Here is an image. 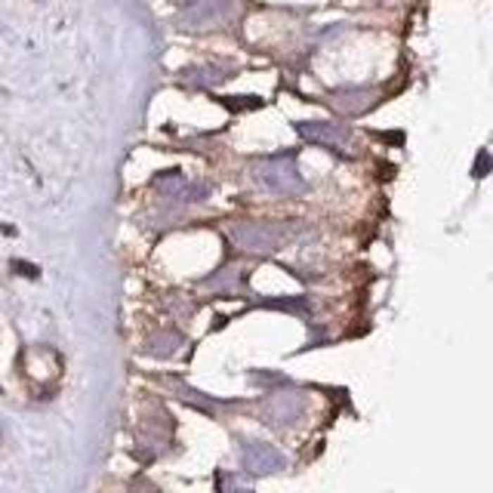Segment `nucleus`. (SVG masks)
Masks as SVG:
<instances>
[{
    "instance_id": "nucleus-7",
    "label": "nucleus",
    "mask_w": 493,
    "mask_h": 493,
    "mask_svg": "<svg viewBox=\"0 0 493 493\" xmlns=\"http://www.w3.org/2000/svg\"><path fill=\"white\" fill-rule=\"evenodd\" d=\"M234 0H191L182 13L185 28H210L216 22H222L231 13Z\"/></svg>"
},
{
    "instance_id": "nucleus-6",
    "label": "nucleus",
    "mask_w": 493,
    "mask_h": 493,
    "mask_svg": "<svg viewBox=\"0 0 493 493\" xmlns=\"http://www.w3.org/2000/svg\"><path fill=\"white\" fill-rule=\"evenodd\" d=\"M293 127L305 142L324 145L330 151H339L349 145V130H345V124H333V120H296Z\"/></svg>"
},
{
    "instance_id": "nucleus-10",
    "label": "nucleus",
    "mask_w": 493,
    "mask_h": 493,
    "mask_svg": "<svg viewBox=\"0 0 493 493\" xmlns=\"http://www.w3.org/2000/svg\"><path fill=\"white\" fill-rule=\"evenodd\" d=\"M185 80H188L191 87H216V84H222V80H229L231 75L229 71H222L219 65H200V68H188V71H182Z\"/></svg>"
},
{
    "instance_id": "nucleus-11",
    "label": "nucleus",
    "mask_w": 493,
    "mask_h": 493,
    "mask_svg": "<svg viewBox=\"0 0 493 493\" xmlns=\"http://www.w3.org/2000/svg\"><path fill=\"white\" fill-rule=\"evenodd\" d=\"M241 281H244V274H241V269H234V265H229V269H219L213 274V278L204 281V287H213V290H225V293H238Z\"/></svg>"
},
{
    "instance_id": "nucleus-4",
    "label": "nucleus",
    "mask_w": 493,
    "mask_h": 493,
    "mask_svg": "<svg viewBox=\"0 0 493 493\" xmlns=\"http://www.w3.org/2000/svg\"><path fill=\"white\" fill-rule=\"evenodd\" d=\"M241 463H244L250 475H278L287 468V456L265 441H244V447H241Z\"/></svg>"
},
{
    "instance_id": "nucleus-5",
    "label": "nucleus",
    "mask_w": 493,
    "mask_h": 493,
    "mask_svg": "<svg viewBox=\"0 0 493 493\" xmlns=\"http://www.w3.org/2000/svg\"><path fill=\"white\" fill-rule=\"evenodd\" d=\"M155 188L167 200H173V204H198V200H204L210 195L207 185L188 182L179 169H164V173H158L155 176Z\"/></svg>"
},
{
    "instance_id": "nucleus-13",
    "label": "nucleus",
    "mask_w": 493,
    "mask_h": 493,
    "mask_svg": "<svg viewBox=\"0 0 493 493\" xmlns=\"http://www.w3.org/2000/svg\"><path fill=\"white\" fill-rule=\"evenodd\" d=\"M176 389H179V395H182V401H185V404H195V407L207 410V414H213V410H216V401L204 398V392H198V389H188V385H176Z\"/></svg>"
},
{
    "instance_id": "nucleus-2",
    "label": "nucleus",
    "mask_w": 493,
    "mask_h": 493,
    "mask_svg": "<svg viewBox=\"0 0 493 493\" xmlns=\"http://www.w3.org/2000/svg\"><path fill=\"white\" fill-rule=\"evenodd\" d=\"M302 410H305V398L287 385V389L271 392L269 398L262 401L260 419L265 425H271V428H290V425H296L299 419H302Z\"/></svg>"
},
{
    "instance_id": "nucleus-15",
    "label": "nucleus",
    "mask_w": 493,
    "mask_h": 493,
    "mask_svg": "<svg viewBox=\"0 0 493 493\" xmlns=\"http://www.w3.org/2000/svg\"><path fill=\"white\" fill-rule=\"evenodd\" d=\"M490 167H493V158L487 155V151H481L478 160H475V176H487Z\"/></svg>"
},
{
    "instance_id": "nucleus-1",
    "label": "nucleus",
    "mask_w": 493,
    "mask_h": 493,
    "mask_svg": "<svg viewBox=\"0 0 493 493\" xmlns=\"http://www.w3.org/2000/svg\"><path fill=\"white\" fill-rule=\"evenodd\" d=\"M253 179L262 188L284 198H296L305 191V179L299 176V167H296V151H278V155L262 158L253 167Z\"/></svg>"
},
{
    "instance_id": "nucleus-9",
    "label": "nucleus",
    "mask_w": 493,
    "mask_h": 493,
    "mask_svg": "<svg viewBox=\"0 0 493 493\" xmlns=\"http://www.w3.org/2000/svg\"><path fill=\"white\" fill-rule=\"evenodd\" d=\"M330 105H333L336 111H342V115H361V111L370 108V90H336L330 96Z\"/></svg>"
},
{
    "instance_id": "nucleus-3",
    "label": "nucleus",
    "mask_w": 493,
    "mask_h": 493,
    "mask_svg": "<svg viewBox=\"0 0 493 493\" xmlns=\"http://www.w3.org/2000/svg\"><path fill=\"white\" fill-rule=\"evenodd\" d=\"M229 238L250 253H274L281 247V229L265 222H238L229 229Z\"/></svg>"
},
{
    "instance_id": "nucleus-12",
    "label": "nucleus",
    "mask_w": 493,
    "mask_h": 493,
    "mask_svg": "<svg viewBox=\"0 0 493 493\" xmlns=\"http://www.w3.org/2000/svg\"><path fill=\"white\" fill-rule=\"evenodd\" d=\"M265 309H281V312H293V314H312V305L305 296H287V299H265Z\"/></svg>"
},
{
    "instance_id": "nucleus-8",
    "label": "nucleus",
    "mask_w": 493,
    "mask_h": 493,
    "mask_svg": "<svg viewBox=\"0 0 493 493\" xmlns=\"http://www.w3.org/2000/svg\"><path fill=\"white\" fill-rule=\"evenodd\" d=\"M185 339L176 333V330H160V333H151L148 342H145V354L151 358H176L182 352Z\"/></svg>"
},
{
    "instance_id": "nucleus-14",
    "label": "nucleus",
    "mask_w": 493,
    "mask_h": 493,
    "mask_svg": "<svg viewBox=\"0 0 493 493\" xmlns=\"http://www.w3.org/2000/svg\"><path fill=\"white\" fill-rule=\"evenodd\" d=\"M10 265H13V271H15V274H22V278H37V274H40V269H37V265H31V262H22V260H13Z\"/></svg>"
}]
</instances>
